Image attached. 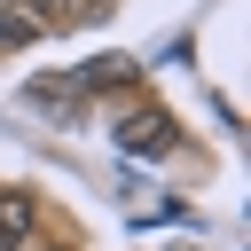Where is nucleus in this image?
Listing matches in <instances>:
<instances>
[{
    "mask_svg": "<svg viewBox=\"0 0 251 251\" xmlns=\"http://www.w3.org/2000/svg\"><path fill=\"white\" fill-rule=\"evenodd\" d=\"M16 8H24V0H0V16H16Z\"/></svg>",
    "mask_w": 251,
    "mask_h": 251,
    "instance_id": "39448f33",
    "label": "nucleus"
},
{
    "mask_svg": "<svg viewBox=\"0 0 251 251\" xmlns=\"http://www.w3.org/2000/svg\"><path fill=\"white\" fill-rule=\"evenodd\" d=\"M118 141H126V149H149V157H165V149H173L180 133H173V118L141 110V118H126V126H118Z\"/></svg>",
    "mask_w": 251,
    "mask_h": 251,
    "instance_id": "7ed1b4c3",
    "label": "nucleus"
},
{
    "mask_svg": "<svg viewBox=\"0 0 251 251\" xmlns=\"http://www.w3.org/2000/svg\"><path fill=\"white\" fill-rule=\"evenodd\" d=\"M31 227H39V204H31L24 188H0V251H24Z\"/></svg>",
    "mask_w": 251,
    "mask_h": 251,
    "instance_id": "f03ea898",
    "label": "nucleus"
},
{
    "mask_svg": "<svg viewBox=\"0 0 251 251\" xmlns=\"http://www.w3.org/2000/svg\"><path fill=\"white\" fill-rule=\"evenodd\" d=\"M39 31H71V24H102L110 16V0H39V8H24Z\"/></svg>",
    "mask_w": 251,
    "mask_h": 251,
    "instance_id": "f257e3e1",
    "label": "nucleus"
},
{
    "mask_svg": "<svg viewBox=\"0 0 251 251\" xmlns=\"http://www.w3.org/2000/svg\"><path fill=\"white\" fill-rule=\"evenodd\" d=\"M24 39H39V24L16 8V16H0V47H24Z\"/></svg>",
    "mask_w": 251,
    "mask_h": 251,
    "instance_id": "20e7f679",
    "label": "nucleus"
}]
</instances>
